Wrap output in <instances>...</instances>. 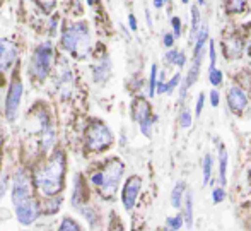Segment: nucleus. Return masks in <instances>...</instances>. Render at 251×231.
I'll return each instance as SVG.
<instances>
[{"mask_svg": "<svg viewBox=\"0 0 251 231\" xmlns=\"http://www.w3.org/2000/svg\"><path fill=\"white\" fill-rule=\"evenodd\" d=\"M226 176H227V151H226V145L221 144L219 147V180H221L222 187L227 180Z\"/></svg>", "mask_w": 251, "mask_h": 231, "instance_id": "dca6fc26", "label": "nucleus"}, {"mask_svg": "<svg viewBox=\"0 0 251 231\" xmlns=\"http://www.w3.org/2000/svg\"><path fill=\"white\" fill-rule=\"evenodd\" d=\"M111 76V62L108 57H102L96 65H93V79L96 84H102Z\"/></svg>", "mask_w": 251, "mask_h": 231, "instance_id": "4468645a", "label": "nucleus"}, {"mask_svg": "<svg viewBox=\"0 0 251 231\" xmlns=\"http://www.w3.org/2000/svg\"><path fill=\"white\" fill-rule=\"evenodd\" d=\"M132 115H133V118H135V122L139 123V125H142V123L147 122V120L154 118V116L151 115L149 103H147L144 98H137L135 101H133Z\"/></svg>", "mask_w": 251, "mask_h": 231, "instance_id": "ddd939ff", "label": "nucleus"}, {"mask_svg": "<svg viewBox=\"0 0 251 231\" xmlns=\"http://www.w3.org/2000/svg\"><path fill=\"white\" fill-rule=\"evenodd\" d=\"M55 31H56V19L53 17V19L50 21V33H51V36L55 34Z\"/></svg>", "mask_w": 251, "mask_h": 231, "instance_id": "ea45409f", "label": "nucleus"}, {"mask_svg": "<svg viewBox=\"0 0 251 231\" xmlns=\"http://www.w3.org/2000/svg\"><path fill=\"white\" fill-rule=\"evenodd\" d=\"M146 17H147V24L152 26V19H151V12H149V10H146Z\"/></svg>", "mask_w": 251, "mask_h": 231, "instance_id": "37998d69", "label": "nucleus"}, {"mask_svg": "<svg viewBox=\"0 0 251 231\" xmlns=\"http://www.w3.org/2000/svg\"><path fill=\"white\" fill-rule=\"evenodd\" d=\"M140 188H142V180L139 176H130L126 180V183L123 185V192H122V202H123V207L126 211H132L133 205L137 202V197L140 194Z\"/></svg>", "mask_w": 251, "mask_h": 231, "instance_id": "1a4fd4ad", "label": "nucleus"}, {"mask_svg": "<svg viewBox=\"0 0 251 231\" xmlns=\"http://www.w3.org/2000/svg\"><path fill=\"white\" fill-rule=\"evenodd\" d=\"M173 29H175V38H178L179 34H181V21H179V17H173Z\"/></svg>", "mask_w": 251, "mask_h": 231, "instance_id": "c756f323", "label": "nucleus"}, {"mask_svg": "<svg viewBox=\"0 0 251 231\" xmlns=\"http://www.w3.org/2000/svg\"><path fill=\"white\" fill-rule=\"evenodd\" d=\"M62 48L72 53L75 58H86L91 53V34L87 24L77 23L62 33Z\"/></svg>", "mask_w": 251, "mask_h": 231, "instance_id": "f03ea898", "label": "nucleus"}, {"mask_svg": "<svg viewBox=\"0 0 251 231\" xmlns=\"http://www.w3.org/2000/svg\"><path fill=\"white\" fill-rule=\"evenodd\" d=\"M219 99H221V96H219V92L214 89L210 92V105L212 106H219Z\"/></svg>", "mask_w": 251, "mask_h": 231, "instance_id": "e433bc0d", "label": "nucleus"}, {"mask_svg": "<svg viewBox=\"0 0 251 231\" xmlns=\"http://www.w3.org/2000/svg\"><path fill=\"white\" fill-rule=\"evenodd\" d=\"M60 204H62V199L51 197L50 201L47 202V212H56L60 209Z\"/></svg>", "mask_w": 251, "mask_h": 231, "instance_id": "cd10ccee", "label": "nucleus"}, {"mask_svg": "<svg viewBox=\"0 0 251 231\" xmlns=\"http://www.w3.org/2000/svg\"><path fill=\"white\" fill-rule=\"evenodd\" d=\"M179 125H181L183 129H188V127L192 125V112H190L188 108H185L179 113Z\"/></svg>", "mask_w": 251, "mask_h": 231, "instance_id": "b1692460", "label": "nucleus"}, {"mask_svg": "<svg viewBox=\"0 0 251 231\" xmlns=\"http://www.w3.org/2000/svg\"><path fill=\"white\" fill-rule=\"evenodd\" d=\"M87 3H94V0H87Z\"/></svg>", "mask_w": 251, "mask_h": 231, "instance_id": "a18cd8bd", "label": "nucleus"}, {"mask_svg": "<svg viewBox=\"0 0 251 231\" xmlns=\"http://www.w3.org/2000/svg\"><path fill=\"white\" fill-rule=\"evenodd\" d=\"M55 87L62 99L70 98V94H72V91H74V72H72V67H70V63L67 62L65 57L60 58L58 67H56Z\"/></svg>", "mask_w": 251, "mask_h": 231, "instance_id": "423d86ee", "label": "nucleus"}, {"mask_svg": "<svg viewBox=\"0 0 251 231\" xmlns=\"http://www.w3.org/2000/svg\"><path fill=\"white\" fill-rule=\"evenodd\" d=\"M38 212H40V209H38V202H34L33 199L16 207L17 221H19L21 225H31V223H34L38 218Z\"/></svg>", "mask_w": 251, "mask_h": 231, "instance_id": "9d476101", "label": "nucleus"}, {"mask_svg": "<svg viewBox=\"0 0 251 231\" xmlns=\"http://www.w3.org/2000/svg\"><path fill=\"white\" fill-rule=\"evenodd\" d=\"M10 197H12V204L21 205L24 202L31 201V183H29V176L24 172L23 168L17 170L16 175L12 178V192H10Z\"/></svg>", "mask_w": 251, "mask_h": 231, "instance_id": "0eeeda50", "label": "nucleus"}, {"mask_svg": "<svg viewBox=\"0 0 251 231\" xmlns=\"http://www.w3.org/2000/svg\"><path fill=\"white\" fill-rule=\"evenodd\" d=\"M183 195H185V183L183 182H178L176 187L173 188V194H171V204L173 207L179 209L183 204Z\"/></svg>", "mask_w": 251, "mask_h": 231, "instance_id": "a211bd4d", "label": "nucleus"}, {"mask_svg": "<svg viewBox=\"0 0 251 231\" xmlns=\"http://www.w3.org/2000/svg\"><path fill=\"white\" fill-rule=\"evenodd\" d=\"M123 170H125V166H123V163L120 159L108 161L104 172H102V185H101V194L104 197L109 199L115 195L116 188L120 185V180L123 176Z\"/></svg>", "mask_w": 251, "mask_h": 231, "instance_id": "39448f33", "label": "nucleus"}, {"mask_svg": "<svg viewBox=\"0 0 251 231\" xmlns=\"http://www.w3.org/2000/svg\"><path fill=\"white\" fill-rule=\"evenodd\" d=\"M166 2H168V0H154V7L155 9H162Z\"/></svg>", "mask_w": 251, "mask_h": 231, "instance_id": "a19ab883", "label": "nucleus"}, {"mask_svg": "<svg viewBox=\"0 0 251 231\" xmlns=\"http://www.w3.org/2000/svg\"><path fill=\"white\" fill-rule=\"evenodd\" d=\"M157 81H159V77H157V65H152V69H151V77H149V96H154V92L157 91Z\"/></svg>", "mask_w": 251, "mask_h": 231, "instance_id": "412c9836", "label": "nucleus"}, {"mask_svg": "<svg viewBox=\"0 0 251 231\" xmlns=\"http://www.w3.org/2000/svg\"><path fill=\"white\" fill-rule=\"evenodd\" d=\"M23 94H24L23 83H21V81H14V83L10 84L9 91H7V98H5V118H7V122H10V123L16 122Z\"/></svg>", "mask_w": 251, "mask_h": 231, "instance_id": "6e6552de", "label": "nucleus"}, {"mask_svg": "<svg viewBox=\"0 0 251 231\" xmlns=\"http://www.w3.org/2000/svg\"><path fill=\"white\" fill-rule=\"evenodd\" d=\"M109 231H123V228H122V225H120V223H115V225L109 228Z\"/></svg>", "mask_w": 251, "mask_h": 231, "instance_id": "79ce46f5", "label": "nucleus"}, {"mask_svg": "<svg viewBox=\"0 0 251 231\" xmlns=\"http://www.w3.org/2000/svg\"><path fill=\"white\" fill-rule=\"evenodd\" d=\"M178 50H171V52H168V55L164 57V60L168 63H173V65H175L176 63V58H178Z\"/></svg>", "mask_w": 251, "mask_h": 231, "instance_id": "2f4dec72", "label": "nucleus"}, {"mask_svg": "<svg viewBox=\"0 0 251 231\" xmlns=\"http://www.w3.org/2000/svg\"><path fill=\"white\" fill-rule=\"evenodd\" d=\"M181 2H183V3H188V0H181Z\"/></svg>", "mask_w": 251, "mask_h": 231, "instance_id": "49530a36", "label": "nucleus"}, {"mask_svg": "<svg viewBox=\"0 0 251 231\" xmlns=\"http://www.w3.org/2000/svg\"><path fill=\"white\" fill-rule=\"evenodd\" d=\"M208 55H210V70H212V69H215V45H214V41H210Z\"/></svg>", "mask_w": 251, "mask_h": 231, "instance_id": "473e14b6", "label": "nucleus"}, {"mask_svg": "<svg viewBox=\"0 0 251 231\" xmlns=\"http://www.w3.org/2000/svg\"><path fill=\"white\" fill-rule=\"evenodd\" d=\"M53 62V45L50 41L38 45L34 50L33 62H31V74L36 77L38 81H45L51 70Z\"/></svg>", "mask_w": 251, "mask_h": 231, "instance_id": "7ed1b4c3", "label": "nucleus"}, {"mask_svg": "<svg viewBox=\"0 0 251 231\" xmlns=\"http://www.w3.org/2000/svg\"><path fill=\"white\" fill-rule=\"evenodd\" d=\"M224 50H226V55L229 58H239L243 53V41L239 36L232 34V36L226 38L224 40Z\"/></svg>", "mask_w": 251, "mask_h": 231, "instance_id": "2eb2a0df", "label": "nucleus"}, {"mask_svg": "<svg viewBox=\"0 0 251 231\" xmlns=\"http://www.w3.org/2000/svg\"><path fill=\"white\" fill-rule=\"evenodd\" d=\"M168 228L171 230V231H176V230H179L181 228V225H183V216L181 214H178V216H173V218H168Z\"/></svg>", "mask_w": 251, "mask_h": 231, "instance_id": "393cba45", "label": "nucleus"}, {"mask_svg": "<svg viewBox=\"0 0 251 231\" xmlns=\"http://www.w3.org/2000/svg\"><path fill=\"white\" fill-rule=\"evenodd\" d=\"M63 173H65V156L62 151H56L50 161L34 173L36 187L48 197L58 194L63 187Z\"/></svg>", "mask_w": 251, "mask_h": 231, "instance_id": "f257e3e1", "label": "nucleus"}, {"mask_svg": "<svg viewBox=\"0 0 251 231\" xmlns=\"http://www.w3.org/2000/svg\"><path fill=\"white\" fill-rule=\"evenodd\" d=\"M203 105H205V94L201 92L199 94V99H197V108H195V115L200 116L201 115V110H203Z\"/></svg>", "mask_w": 251, "mask_h": 231, "instance_id": "c85d7f7f", "label": "nucleus"}, {"mask_svg": "<svg viewBox=\"0 0 251 231\" xmlns=\"http://www.w3.org/2000/svg\"><path fill=\"white\" fill-rule=\"evenodd\" d=\"M17 55L16 45L9 40H0V70L10 69Z\"/></svg>", "mask_w": 251, "mask_h": 231, "instance_id": "f8f14e48", "label": "nucleus"}, {"mask_svg": "<svg viewBox=\"0 0 251 231\" xmlns=\"http://www.w3.org/2000/svg\"><path fill=\"white\" fill-rule=\"evenodd\" d=\"M222 70H219V69H212L210 72H208V81H210L214 86H219V84L222 83Z\"/></svg>", "mask_w": 251, "mask_h": 231, "instance_id": "a878e982", "label": "nucleus"}, {"mask_svg": "<svg viewBox=\"0 0 251 231\" xmlns=\"http://www.w3.org/2000/svg\"><path fill=\"white\" fill-rule=\"evenodd\" d=\"M86 144L91 151H104L113 144V134L100 120L93 122L86 130Z\"/></svg>", "mask_w": 251, "mask_h": 231, "instance_id": "20e7f679", "label": "nucleus"}, {"mask_svg": "<svg viewBox=\"0 0 251 231\" xmlns=\"http://www.w3.org/2000/svg\"><path fill=\"white\" fill-rule=\"evenodd\" d=\"M212 195H214V202H222L226 199V192H224V188H221V187L215 188Z\"/></svg>", "mask_w": 251, "mask_h": 231, "instance_id": "7c9ffc66", "label": "nucleus"}, {"mask_svg": "<svg viewBox=\"0 0 251 231\" xmlns=\"http://www.w3.org/2000/svg\"><path fill=\"white\" fill-rule=\"evenodd\" d=\"M7 190V176L3 175L2 178H0V199L3 197V194H5Z\"/></svg>", "mask_w": 251, "mask_h": 231, "instance_id": "4c0bfd02", "label": "nucleus"}, {"mask_svg": "<svg viewBox=\"0 0 251 231\" xmlns=\"http://www.w3.org/2000/svg\"><path fill=\"white\" fill-rule=\"evenodd\" d=\"M210 176H212V156L207 154L203 158V185L210 182Z\"/></svg>", "mask_w": 251, "mask_h": 231, "instance_id": "4be33fe9", "label": "nucleus"}, {"mask_svg": "<svg viewBox=\"0 0 251 231\" xmlns=\"http://www.w3.org/2000/svg\"><path fill=\"white\" fill-rule=\"evenodd\" d=\"M199 3H200V5H203V3H205V0H199Z\"/></svg>", "mask_w": 251, "mask_h": 231, "instance_id": "c03bdc74", "label": "nucleus"}, {"mask_svg": "<svg viewBox=\"0 0 251 231\" xmlns=\"http://www.w3.org/2000/svg\"><path fill=\"white\" fill-rule=\"evenodd\" d=\"M185 63H186V55H185V52H179V53H178V58H176V63H175V65H178V67H185Z\"/></svg>", "mask_w": 251, "mask_h": 231, "instance_id": "c9c22d12", "label": "nucleus"}, {"mask_svg": "<svg viewBox=\"0 0 251 231\" xmlns=\"http://www.w3.org/2000/svg\"><path fill=\"white\" fill-rule=\"evenodd\" d=\"M227 105L232 112H243L248 106V96L238 86H231L227 91Z\"/></svg>", "mask_w": 251, "mask_h": 231, "instance_id": "9b49d317", "label": "nucleus"}, {"mask_svg": "<svg viewBox=\"0 0 251 231\" xmlns=\"http://www.w3.org/2000/svg\"><path fill=\"white\" fill-rule=\"evenodd\" d=\"M200 29H201V24H200L199 7L192 5V31H190V43H193V45L197 43V38H199Z\"/></svg>", "mask_w": 251, "mask_h": 231, "instance_id": "f3484780", "label": "nucleus"}, {"mask_svg": "<svg viewBox=\"0 0 251 231\" xmlns=\"http://www.w3.org/2000/svg\"><path fill=\"white\" fill-rule=\"evenodd\" d=\"M91 182H93L94 185H98V187L101 188V185H102V172H101V173H94V175H91Z\"/></svg>", "mask_w": 251, "mask_h": 231, "instance_id": "72a5a7b5", "label": "nucleus"}, {"mask_svg": "<svg viewBox=\"0 0 251 231\" xmlns=\"http://www.w3.org/2000/svg\"><path fill=\"white\" fill-rule=\"evenodd\" d=\"M164 46H168V48H171L173 45H175V34H171V33H168V34H164Z\"/></svg>", "mask_w": 251, "mask_h": 231, "instance_id": "f704fd0d", "label": "nucleus"}, {"mask_svg": "<svg viewBox=\"0 0 251 231\" xmlns=\"http://www.w3.org/2000/svg\"><path fill=\"white\" fill-rule=\"evenodd\" d=\"M185 204H186V211H185L186 226H188V228H192V225H193V197H192V194H190V192L186 194Z\"/></svg>", "mask_w": 251, "mask_h": 231, "instance_id": "aec40b11", "label": "nucleus"}, {"mask_svg": "<svg viewBox=\"0 0 251 231\" xmlns=\"http://www.w3.org/2000/svg\"><path fill=\"white\" fill-rule=\"evenodd\" d=\"M58 231H80V226L72 218H65L62 221V225H60Z\"/></svg>", "mask_w": 251, "mask_h": 231, "instance_id": "5701e85b", "label": "nucleus"}, {"mask_svg": "<svg viewBox=\"0 0 251 231\" xmlns=\"http://www.w3.org/2000/svg\"><path fill=\"white\" fill-rule=\"evenodd\" d=\"M179 79H181V74H175L173 76V79L169 81V83H166V94H171L173 91H175V87L179 84Z\"/></svg>", "mask_w": 251, "mask_h": 231, "instance_id": "bb28decb", "label": "nucleus"}, {"mask_svg": "<svg viewBox=\"0 0 251 231\" xmlns=\"http://www.w3.org/2000/svg\"><path fill=\"white\" fill-rule=\"evenodd\" d=\"M246 3L248 0H224L226 10L229 14H241L246 9Z\"/></svg>", "mask_w": 251, "mask_h": 231, "instance_id": "6ab92c4d", "label": "nucleus"}, {"mask_svg": "<svg viewBox=\"0 0 251 231\" xmlns=\"http://www.w3.org/2000/svg\"><path fill=\"white\" fill-rule=\"evenodd\" d=\"M128 24H130V29L137 31V19H135V16H133V14H130V16H128Z\"/></svg>", "mask_w": 251, "mask_h": 231, "instance_id": "58836bf2", "label": "nucleus"}]
</instances>
